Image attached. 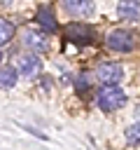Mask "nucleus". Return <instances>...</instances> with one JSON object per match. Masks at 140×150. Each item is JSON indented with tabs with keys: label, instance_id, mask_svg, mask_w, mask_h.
I'll list each match as a JSON object with an SVG mask.
<instances>
[{
	"label": "nucleus",
	"instance_id": "obj_9",
	"mask_svg": "<svg viewBox=\"0 0 140 150\" xmlns=\"http://www.w3.org/2000/svg\"><path fill=\"white\" fill-rule=\"evenodd\" d=\"M35 19H37V23H40L47 33L56 30V16H54V12H51L49 7H40L37 14H35Z\"/></svg>",
	"mask_w": 140,
	"mask_h": 150
},
{
	"label": "nucleus",
	"instance_id": "obj_13",
	"mask_svg": "<svg viewBox=\"0 0 140 150\" xmlns=\"http://www.w3.org/2000/svg\"><path fill=\"white\" fill-rule=\"evenodd\" d=\"M2 56H5V54H2V47H0V61H2Z\"/></svg>",
	"mask_w": 140,
	"mask_h": 150
},
{
	"label": "nucleus",
	"instance_id": "obj_4",
	"mask_svg": "<svg viewBox=\"0 0 140 150\" xmlns=\"http://www.w3.org/2000/svg\"><path fill=\"white\" fill-rule=\"evenodd\" d=\"M107 47L110 49H114V52H131L133 49V35L128 33V30H112L110 35H107Z\"/></svg>",
	"mask_w": 140,
	"mask_h": 150
},
{
	"label": "nucleus",
	"instance_id": "obj_14",
	"mask_svg": "<svg viewBox=\"0 0 140 150\" xmlns=\"http://www.w3.org/2000/svg\"><path fill=\"white\" fill-rule=\"evenodd\" d=\"M2 2H5V5H7V2H9V0H2Z\"/></svg>",
	"mask_w": 140,
	"mask_h": 150
},
{
	"label": "nucleus",
	"instance_id": "obj_1",
	"mask_svg": "<svg viewBox=\"0 0 140 150\" xmlns=\"http://www.w3.org/2000/svg\"><path fill=\"white\" fill-rule=\"evenodd\" d=\"M98 108L105 110V112H112V110H119L124 103H126V94L117 87V84H105L100 91H98Z\"/></svg>",
	"mask_w": 140,
	"mask_h": 150
},
{
	"label": "nucleus",
	"instance_id": "obj_10",
	"mask_svg": "<svg viewBox=\"0 0 140 150\" xmlns=\"http://www.w3.org/2000/svg\"><path fill=\"white\" fill-rule=\"evenodd\" d=\"M19 80V73L16 68L12 66H0V89H12Z\"/></svg>",
	"mask_w": 140,
	"mask_h": 150
},
{
	"label": "nucleus",
	"instance_id": "obj_2",
	"mask_svg": "<svg viewBox=\"0 0 140 150\" xmlns=\"http://www.w3.org/2000/svg\"><path fill=\"white\" fill-rule=\"evenodd\" d=\"M96 77H98L103 84H119L121 77H124V68H121L117 61H103V63H98V68H96Z\"/></svg>",
	"mask_w": 140,
	"mask_h": 150
},
{
	"label": "nucleus",
	"instance_id": "obj_6",
	"mask_svg": "<svg viewBox=\"0 0 140 150\" xmlns=\"http://www.w3.org/2000/svg\"><path fill=\"white\" fill-rule=\"evenodd\" d=\"M61 5L72 16H91L93 14V0H61Z\"/></svg>",
	"mask_w": 140,
	"mask_h": 150
},
{
	"label": "nucleus",
	"instance_id": "obj_3",
	"mask_svg": "<svg viewBox=\"0 0 140 150\" xmlns=\"http://www.w3.org/2000/svg\"><path fill=\"white\" fill-rule=\"evenodd\" d=\"M14 63L23 77H35L42 73V61L37 59V54H16Z\"/></svg>",
	"mask_w": 140,
	"mask_h": 150
},
{
	"label": "nucleus",
	"instance_id": "obj_5",
	"mask_svg": "<svg viewBox=\"0 0 140 150\" xmlns=\"http://www.w3.org/2000/svg\"><path fill=\"white\" fill-rule=\"evenodd\" d=\"M65 35H68V40H72L77 45H89L93 40V30L86 23H68L65 26Z\"/></svg>",
	"mask_w": 140,
	"mask_h": 150
},
{
	"label": "nucleus",
	"instance_id": "obj_12",
	"mask_svg": "<svg viewBox=\"0 0 140 150\" xmlns=\"http://www.w3.org/2000/svg\"><path fill=\"white\" fill-rule=\"evenodd\" d=\"M126 141L131 145H140V122H133L128 129H126Z\"/></svg>",
	"mask_w": 140,
	"mask_h": 150
},
{
	"label": "nucleus",
	"instance_id": "obj_11",
	"mask_svg": "<svg viewBox=\"0 0 140 150\" xmlns=\"http://www.w3.org/2000/svg\"><path fill=\"white\" fill-rule=\"evenodd\" d=\"M12 38H14V26H12L7 19L0 16V47H5Z\"/></svg>",
	"mask_w": 140,
	"mask_h": 150
},
{
	"label": "nucleus",
	"instance_id": "obj_8",
	"mask_svg": "<svg viewBox=\"0 0 140 150\" xmlns=\"http://www.w3.org/2000/svg\"><path fill=\"white\" fill-rule=\"evenodd\" d=\"M21 40H23V45H26V47H30L33 52H47V49H49V40H47V35H42V33L26 30Z\"/></svg>",
	"mask_w": 140,
	"mask_h": 150
},
{
	"label": "nucleus",
	"instance_id": "obj_7",
	"mask_svg": "<svg viewBox=\"0 0 140 150\" xmlns=\"http://www.w3.org/2000/svg\"><path fill=\"white\" fill-rule=\"evenodd\" d=\"M117 14H119V19L138 21L140 19V0H119Z\"/></svg>",
	"mask_w": 140,
	"mask_h": 150
}]
</instances>
